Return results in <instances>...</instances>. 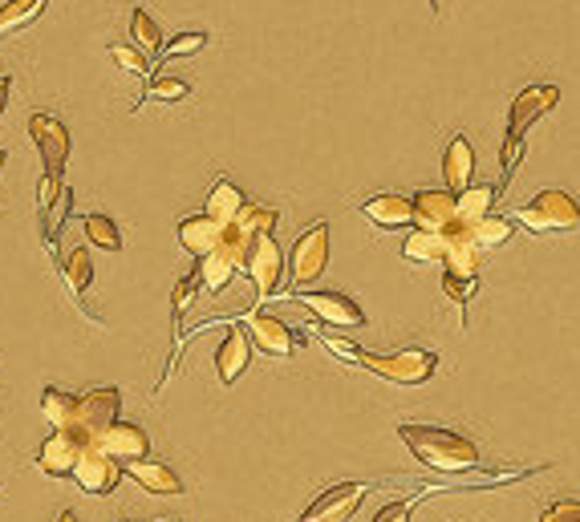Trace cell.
Returning <instances> with one entry per match:
<instances>
[{
	"instance_id": "1",
	"label": "cell",
	"mask_w": 580,
	"mask_h": 522,
	"mask_svg": "<svg viewBox=\"0 0 580 522\" xmlns=\"http://www.w3.org/2000/svg\"><path fill=\"white\" fill-rule=\"evenodd\" d=\"M398 437H402L410 454H415L427 470L434 474H471L483 466V454L471 437L454 434V429H442V425H398Z\"/></svg>"
},
{
	"instance_id": "2",
	"label": "cell",
	"mask_w": 580,
	"mask_h": 522,
	"mask_svg": "<svg viewBox=\"0 0 580 522\" xmlns=\"http://www.w3.org/2000/svg\"><path fill=\"white\" fill-rule=\"evenodd\" d=\"M362 369H369L374 377L390 381V385H422L434 377L439 357L430 348H394V352H366L362 348Z\"/></svg>"
},
{
	"instance_id": "3",
	"label": "cell",
	"mask_w": 580,
	"mask_h": 522,
	"mask_svg": "<svg viewBox=\"0 0 580 522\" xmlns=\"http://www.w3.org/2000/svg\"><path fill=\"white\" fill-rule=\"evenodd\" d=\"M516 224L536 236H568V231H580V203L568 191H540L516 211Z\"/></svg>"
},
{
	"instance_id": "4",
	"label": "cell",
	"mask_w": 580,
	"mask_h": 522,
	"mask_svg": "<svg viewBox=\"0 0 580 522\" xmlns=\"http://www.w3.org/2000/svg\"><path fill=\"white\" fill-rule=\"evenodd\" d=\"M118 413H122V389H114V385L89 389V393L77 398L69 434H74L82 446H98V437L118 422Z\"/></svg>"
},
{
	"instance_id": "5",
	"label": "cell",
	"mask_w": 580,
	"mask_h": 522,
	"mask_svg": "<svg viewBox=\"0 0 580 522\" xmlns=\"http://www.w3.org/2000/svg\"><path fill=\"white\" fill-rule=\"evenodd\" d=\"M253 239L244 227L227 224L224 227V239H219V248L212 251V255H203L200 260V275H203V287L207 292H224L227 284H232V275L240 272L244 260H248V248H253Z\"/></svg>"
},
{
	"instance_id": "6",
	"label": "cell",
	"mask_w": 580,
	"mask_h": 522,
	"mask_svg": "<svg viewBox=\"0 0 580 522\" xmlns=\"http://www.w3.org/2000/svg\"><path fill=\"white\" fill-rule=\"evenodd\" d=\"M325 263H329V224L316 219V224H309V231L292 243V255H289V287L292 292L304 284H313V280H321Z\"/></svg>"
},
{
	"instance_id": "7",
	"label": "cell",
	"mask_w": 580,
	"mask_h": 522,
	"mask_svg": "<svg viewBox=\"0 0 580 522\" xmlns=\"http://www.w3.org/2000/svg\"><path fill=\"white\" fill-rule=\"evenodd\" d=\"M244 272H248V280H253L256 296L260 300L277 296L280 280H284V251L277 248L272 231H260V236L253 239L248 260H244Z\"/></svg>"
},
{
	"instance_id": "8",
	"label": "cell",
	"mask_w": 580,
	"mask_h": 522,
	"mask_svg": "<svg viewBox=\"0 0 580 522\" xmlns=\"http://www.w3.org/2000/svg\"><path fill=\"white\" fill-rule=\"evenodd\" d=\"M369 490H374L369 482H337V486H329L325 494H316L313 502H309V510H304L297 522H350L357 514V507L366 502Z\"/></svg>"
},
{
	"instance_id": "9",
	"label": "cell",
	"mask_w": 580,
	"mask_h": 522,
	"mask_svg": "<svg viewBox=\"0 0 580 522\" xmlns=\"http://www.w3.org/2000/svg\"><path fill=\"white\" fill-rule=\"evenodd\" d=\"M442 272L447 275H459V280H480V239L471 231L468 224L454 219L451 227H442Z\"/></svg>"
},
{
	"instance_id": "10",
	"label": "cell",
	"mask_w": 580,
	"mask_h": 522,
	"mask_svg": "<svg viewBox=\"0 0 580 522\" xmlns=\"http://www.w3.org/2000/svg\"><path fill=\"white\" fill-rule=\"evenodd\" d=\"M289 296L301 300L309 312H316V316H321V324H333V328H345V333L366 328V312L357 308V304L345 296V292H289Z\"/></svg>"
},
{
	"instance_id": "11",
	"label": "cell",
	"mask_w": 580,
	"mask_h": 522,
	"mask_svg": "<svg viewBox=\"0 0 580 522\" xmlns=\"http://www.w3.org/2000/svg\"><path fill=\"white\" fill-rule=\"evenodd\" d=\"M122 478V461L110 458L101 446H86L82 449V458L74 466V482L82 494H110L114 486Z\"/></svg>"
},
{
	"instance_id": "12",
	"label": "cell",
	"mask_w": 580,
	"mask_h": 522,
	"mask_svg": "<svg viewBox=\"0 0 580 522\" xmlns=\"http://www.w3.org/2000/svg\"><path fill=\"white\" fill-rule=\"evenodd\" d=\"M556 101H560V89H556V86H528V89H519L516 98H512V113H507V134L524 138L531 126L540 122L544 113L556 110Z\"/></svg>"
},
{
	"instance_id": "13",
	"label": "cell",
	"mask_w": 580,
	"mask_h": 522,
	"mask_svg": "<svg viewBox=\"0 0 580 522\" xmlns=\"http://www.w3.org/2000/svg\"><path fill=\"white\" fill-rule=\"evenodd\" d=\"M29 138L37 142L45 174H65V159H69V130H65L53 113H33L29 118Z\"/></svg>"
},
{
	"instance_id": "14",
	"label": "cell",
	"mask_w": 580,
	"mask_h": 522,
	"mask_svg": "<svg viewBox=\"0 0 580 522\" xmlns=\"http://www.w3.org/2000/svg\"><path fill=\"white\" fill-rule=\"evenodd\" d=\"M253 365V336L244 324H232L227 336L215 348V373H219V385L232 389L244 377V369Z\"/></svg>"
},
{
	"instance_id": "15",
	"label": "cell",
	"mask_w": 580,
	"mask_h": 522,
	"mask_svg": "<svg viewBox=\"0 0 580 522\" xmlns=\"http://www.w3.org/2000/svg\"><path fill=\"white\" fill-rule=\"evenodd\" d=\"M248 336H253V348H260L265 357H292L297 352V333L280 316H268V312H253L244 320Z\"/></svg>"
},
{
	"instance_id": "16",
	"label": "cell",
	"mask_w": 580,
	"mask_h": 522,
	"mask_svg": "<svg viewBox=\"0 0 580 522\" xmlns=\"http://www.w3.org/2000/svg\"><path fill=\"white\" fill-rule=\"evenodd\" d=\"M82 442H77L69 429H53L37 449V470L50 474V478H74V466L82 458Z\"/></svg>"
},
{
	"instance_id": "17",
	"label": "cell",
	"mask_w": 580,
	"mask_h": 522,
	"mask_svg": "<svg viewBox=\"0 0 580 522\" xmlns=\"http://www.w3.org/2000/svg\"><path fill=\"white\" fill-rule=\"evenodd\" d=\"M122 474L127 478H135V482L147 490V494H159V498H175V494H183V478H179L167 461H159V458H135V461H127L122 466Z\"/></svg>"
},
{
	"instance_id": "18",
	"label": "cell",
	"mask_w": 580,
	"mask_h": 522,
	"mask_svg": "<svg viewBox=\"0 0 580 522\" xmlns=\"http://www.w3.org/2000/svg\"><path fill=\"white\" fill-rule=\"evenodd\" d=\"M459 219V195L454 191H418L415 195V227L442 231Z\"/></svg>"
},
{
	"instance_id": "19",
	"label": "cell",
	"mask_w": 580,
	"mask_h": 522,
	"mask_svg": "<svg viewBox=\"0 0 580 522\" xmlns=\"http://www.w3.org/2000/svg\"><path fill=\"white\" fill-rule=\"evenodd\" d=\"M98 446L110 454V458H118L122 466L135 458H147L151 454V437H147V429H139L135 422H114L106 434L98 437Z\"/></svg>"
},
{
	"instance_id": "20",
	"label": "cell",
	"mask_w": 580,
	"mask_h": 522,
	"mask_svg": "<svg viewBox=\"0 0 580 522\" xmlns=\"http://www.w3.org/2000/svg\"><path fill=\"white\" fill-rule=\"evenodd\" d=\"M442 178H447V191L463 195L475 178V150H471L468 134H454L442 150Z\"/></svg>"
},
{
	"instance_id": "21",
	"label": "cell",
	"mask_w": 580,
	"mask_h": 522,
	"mask_svg": "<svg viewBox=\"0 0 580 522\" xmlns=\"http://www.w3.org/2000/svg\"><path fill=\"white\" fill-rule=\"evenodd\" d=\"M362 215L382 231H398V227L415 224V199H406V195H374V199L362 203Z\"/></svg>"
},
{
	"instance_id": "22",
	"label": "cell",
	"mask_w": 580,
	"mask_h": 522,
	"mask_svg": "<svg viewBox=\"0 0 580 522\" xmlns=\"http://www.w3.org/2000/svg\"><path fill=\"white\" fill-rule=\"evenodd\" d=\"M224 227L219 219H212V215H187L183 224H179V243L195 255V260H203V255H212L215 248H219V239H224Z\"/></svg>"
},
{
	"instance_id": "23",
	"label": "cell",
	"mask_w": 580,
	"mask_h": 522,
	"mask_svg": "<svg viewBox=\"0 0 580 522\" xmlns=\"http://www.w3.org/2000/svg\"><path fill=\"white\" fill-rule=\"evenodd\" d=\"M244 203H248V195H244L232 178H215V187L207 191V207H203V211L212 215V219H219V224H236V215L244 211Z\"/></svg>"
},
{
	"instance_id": "24",
	"label": "cell",
	"mask_w": 580,
	"mask_h": 522,
	"mask_svg": "<svg viewBox=\"0 0 580 522\" xmlns=\"http://www.w3.org/2000/svg\"><path fill=\"white\" fill-rule=\"evenodd\" d=\"M45 4H50V0H4V4H0V41H9L13 33L33 25V21L45 13Z\"/></svg>"
},
{
	"instance_id": "25",
	"label": "cell",
	"mask_w": 580,
	"mask_h": 522,
	"mask_svg": "<svg viewBox=\"0 0 580 522\" xmlns=\"http://www.w3.org/2000/svg\"><path fill=\"white\" fill-rule=\"evenodd\" d=\"M62 280H65V287H69V296L82 304L86 300V287L94 284V260H89V251L86 248H77V251H69L62 260Z\"/></svg>"
},
{
	"instance_id": "26",
	"label": "cell",
	"mask_w": 580,
	"mask_h": 522,
	"mask_svg": "<svg viewBox=\"0 0 580 522\" xmlns=\"http://www.w3.org/2000/svg\"><path fill=\"white\" fill-rule=\"evenodd\" d=\"M495 199H500V187H475V183H471V187L459 195V224L475 227L480 219H487Z\"/></svg>"
},
{
	"instance_id": "27",
	"label": "cell",
	"mask_w": 580,
	"mask_h": 522,
	"mask_svg": "<svg viewBox=\"0 0 580 522\" xmlns=\"http://www.w3.org/2000/svg\"><path fill=\"white\" fill-rule=\"evenodd\" d=\"M442 251H447L442 231H427V227H415V236L402 243V255L410 263H434L442 260Z\"/></svg>"
},
{
	"instance_id": "28",
	"label": "cell",
	"mask_w": 580,
	"mask_h": 522,
	"mask_svg": "<svg viewBox=\"0 0 580 522\" xmlns=\"http://www.w3.org/2000/svg\"><path fill=\"white\" fill-rule=\"evenodd\" d=\"M74 410H77L74 393H65V389H45V393H41V417H45L53 429H69Z\"/></svg>"
},
{
	"instance_id": "29",
	"label": "cell",
	"mask_w": 580,
	"mask_h": 522,
	"mask_svg": "<svg viewBox=\"0 0 580 522\" xmlns=\"http://www.w3.org/2000/svg\"><path fill=\"white\" fill-rule=\"evenodd\" d=\"M82 231H86L89 248L122 251V227L114 224L110 215H86V219H82Z\"/></svg>"
},
{
	"instance_id": "30",
	"label": "cell",
	"mask_w": 580,
	"mask_h": 522,
	"mask_svg": "<svg viewBox=\"0 0 580 522\" xmlns=\"http://www.w3.org/2000/svg\"><path fill=\"white\" fill-rule=\"evenodd\" d=\"M130 41L139 45L142 53H163V29L154 25V17L147 13V9H135L130 13Z\"/></svg>"
},
{
	"instance_id": "31",
	"label": "cell",
	"mask_w": 580,
	"mask_h": 522,
	"mask_svg": "<svg viewBox=\"0 0 580 522\" xmlns=\"http://www.w3.org/2000/svg\"><path fill=\"white\" fill-rule=\"evenodd\" d=\"M203 287V275H200V268L191 275H183L175 284V352H179V345H183V312L191 308V300H195V292Z\"/></svg>"
},
{
	"instance_id": "32",
	"label": "cell",
	"mask_w": 580,
	"mask_h": 522,
	"mask_svg": "<svg viewBox=\"0 0 580 522\" xmlns=\"http://www.w3.org/2000/svg\"><path fill=\"white\" fill-rule=\"evenodd\" d=\"M110 57L118 62V69H127L135 77H151V62H147V53L135 45V41H114L110 45Z\"/></svg>"
},
{
	"instance_id": "33",
	"label": "cell",
	"mask_w": 580,
	"mask_h": 522,
	"mask_svg": "<svg viewBox=\"0 0 580 522\" xmlns=\"http://www.w3.org/2000/svg\"><path fill=\"white\" fill-rule=\"evenodd\" d=\"M442 292H447V300L459 308V320L468 324V308H471V300H475V292H480V280H459V275L442 272Z\"/></svg>"
},
{
	"instance_id": "34",
	"label": "cell",
	"mask_w": 580,
	"mask_h": 522,
	"mask_svg": "<svg viewBox=\"0 0 580 522\" xmlns=\"http://www.w3.org/2000/svg\"><path fill=\"white\" fill-rule=\"evenodd\" d=\"M471 231H475V239H480V248H500V243L512 239L516 227H512V219H504V215H487V219H480Z\"/></svg>"
},
{
	"instance_id": "35",
	"label": "cell",
	"mask_w": 580,
	"mask_h": 522,
	"mask_svg": "<svg viewBox=\"0 0 580 522\" xmlns=\"http://www.w3.org/2000/svg\"><path fill=\"white\" fill-rule=\"evenodd\" d=\"M236 227H244L248 236L272 231V227H277V211H272V207H256V203H244V211L236 215Z\"/></svg>"
},
{
	"instance_id": "36",
	"label": "cell",
	"mask_w": 580,
	"mask_h": 522,
	"mask_svg": "<svg viewBox=\"0 0 580 522\" xmlns=\"http://www.w3.org/2000/svg\"><path fill=\"white\" fill-rule=\"evenodd\" d=\"M191 98V86L183 77H151L147 86V101H187Z\"/></svg>"
},
{
	"instance_id": "37",
	"label": "cell",
	"mask_w": 580,
	"mask_h": 522,
	"mask_svg": "<svg viewBox=\"0 0 580 522\" xmlns=\"http://www.w3.org/2000/svg\"><path fill=\"white\" fill-rule=\"evenodd\" d=\"M203 45H207V33H200V29H195V33H179V37H171L163 45V57H171V62H175V57H191V53H200Z\"/></svg>"
},
{
	"instance_id": "38",
	"label": "cell",
	"mask_w": 580,
	"mask_h": 522,
	"mask_svg": "<svg viewBox=\"0 0 580 522\" xmlns=\"http://www.w3.org/2000/svg\"><path fill=\"white\" fill-rule=\"evenodd\" d=\"M519 159H524V138H512V134H507L504 150H500V162H504V183H500V191H504L507 183H512V174H516Z\"/></svg>"
},
{
	"instance_id": "39",
	"label": "cell",
	"mask_w": 580,
	"mask_h": 522,
	"mask_svg": "<svg viewBox=\"0 0 580 522\" xmlns=\"http://www.w3.org/2000/svg\"><path fill=\"white\" fill-rule=\"evenodd\" d=\"M65 191V183H62V174H45L37 183V215H45L57 203V195Z\"/></svg>"
},
{
	"instance_id": "40",
	"label": "cell",
	"mask_w": 580,
	"mask_h": 522,
	"mask_svg": "<svg viewBox=\"0 0 580 522\" xmlns=\"http://www.w3.org/2000/svg\"><path fill=\"white\" fill-rule=\"evenodd\" d=\"M321 345L329 348V352H333V357H337V361H345V365H362V348L357 345H350V340H341V336H321Z\"/></svg>"
},
{
	"instance_id": "41",
	"label": "cell",
	"mask_w": 580,
	"mask_h": 522,
	"mask_svg": "<svg viewBox=\"0 0 580 522\" xmlns=\"http://www.w3.org/2000/svg\"><path fill=\"white\" fill-rule=\"evenodd\" d=\"M540 522H580V502H572V498L552 502V507L540 514Z\"/></svg>"
},
{
	"instance_id": "42",
	"label": "cell",
	"mask_w": 580,
	"mask_h": 522,
	"mask_svg": "<svg viewBox=\"0 0 580 522\" xmlns=\"http://www.w3.org/2000/svg\"><path fill=\"white\" fill-rule=\"evenodd\" d=\"M415 514V498H402V502H390V507H382L374 514V522H410Z\"/></svg>"
},
{
	"instance_id": "43",
	"label": "cell",
	"mask_w": 580,
	"mask_h": 522,
	"mask_svg": "<svg viewBox=\"0 0 580 522\" xmlns=\"http://www.w3.org/2000/svg\"><path fill=\"white\" fill-rule=\"evenodd\" d=\"M9 89H13V81H9V77H0V113H4V106H9Z\"/></svg>"
},
{
	"instance_id": "44",
	"label": "cell",
	"mask_w": 580,
	"mask_h": 522,
	"mask_svg": "<svg viewBox=\"0 0 580 522\" xmlns=\"http://www.w3.org/2000/svg\"><path fill=\"white\" fill-rule=\"evenodd\" d=\"M57 522H77V514H74V510H65V514H62Z\"/></svg>"
},
{
	"instance_id": "45",
	"label": "cell",
	"mask_w": 580,
	"mask_h": 522,
	"mask_svg": "<svg viewBox=\"0 0 580 522\" xmlns=\"http://www.w3.org/2000/svg\"><path fill=\"white\" fill-rule=\"evenodd\" d=\"M4 162H9V154H4V150H0V171H4Z\"/></svg>"
},
{
	"instance_id": "46",
	"label": "cell",
	"mask_w": 580,
	"mask_h": 522,
	"mask_svg": "<svg viewBox=\"0 0 580 522\" xmlns=\"http://www.w3.org/2000/svg\"><path fill=\"white\" fill-rule=\"evenodd\" d=\"M167 522H175V519H167Z\"/></svg>"
}]
</instances>
